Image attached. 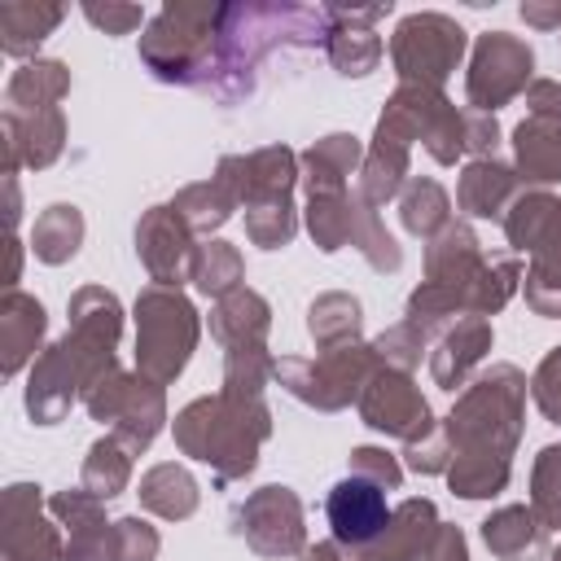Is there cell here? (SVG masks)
<instances>
[{
    "instance_id": "6da1fadb",
    "label": "cell",
    "mask_w": 561,
    "mask_h": 561,
    "mask_svg": "<svg viewBox=\"0 0 561 561\" xmlns=\"http://www.w3.org/2000/svg\"><path fill=\"white\" fill-rule=\"evenodd\" d=\"M329 526L342 543H368L381 535L386 526V500L373 482H359V478H346L333 486L329 495Z\"/></svg>"
}]
</instances>
